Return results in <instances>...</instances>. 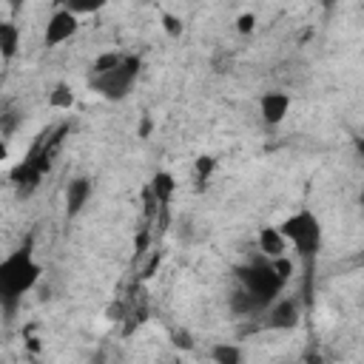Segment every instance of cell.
I'll return each instance as SVG.
<instances>
[{
  "label": "cell",
  "mask_w": 364,
  "mask_h": 364,
  "mask_svg": "<svg viewBox=\"0 0 364 364\" xmlns=\"http://www.w3.org/2000/svg\"><path fill=\"white\" fill-rule=\"evenodd\" d=\"M122 60V54L119 51H105V54H100L94 63H91V74L88 77H94V74H105V71H111L117 63Z\"/></svg>",
  "instance_id": "cell-16"
},
{
  "label": "cell",
  "mask_w": 364,
  "mask_h": 364,
  "mask_svg": "<svg viewBox=\"0 0 364 364\" xmlns=\"http://www.w3.org/2000/svg\"><path fill=\"white\" fill-rule=\"evenodd\" d=\"M230 310L236 313V316H253V313H262L264 307L250 296V293H245V290H236L233 296H230Z\"/></svg>",
  "instance_id": "cell-13"
},
{
  "label": "cell",
  "mask_w": 364,
  "mask_h": 364,
  "mask_svg": "<svg viewBox=\"0 0 364 364\" xmlns=\"http://www.w3.org/2000/svg\"><path fill=\"white\" fill-rule=\"evenodd\" d=\"M148 134H151V119L145 117V119H142V125H139V136H148Z\"/></svg>",
  "instance_id": "cell-24"
},
{
  "label": "cell",
  "mask_w": 364,
  "mask_h": 364,
  "mask_svg": "<svg viewBox=\"0 0 364 364\" xmlns=\"http://www.w3.org/2000/svg\"><path fill=\"white\" fill-rule=\"evenodd\" d=\"M0 159H6V145H0Z\"/></svg>",
  "instance_id": "cell-25"
},
{
  "label": "cell",
  "mask_w": 364,
  "mask_h": 364,
  "mask_svg": "<svg viewBox=\"0 0 364 364\" xmlns=\"http://www.w3.org/2000/svg\"><path fill=\"white\" fill-rule=\"evenodd\" d=\"M253 28H256V14H250V11L239 14V20H236V31H239V34H250Z\"/></svg>",
  "instance_id": "cell-22"
},
{
  "label": "cell",
  "mask_w": 364,
  "mask_h": 364,
  "mask_svg": "<svg viewBox=\"0 0 364 364\" xmlns=\"http://www.w3.org/2000/svg\"><path fill=\"white\" fill-rule=\"evenodd\" d=\"M77 28H80L77 14H71L65 6L54 9L51 17H48V23H46V37H43V40H46V48H54V46L71 40V37L77 34Z\"/></svg>",
  "instance_id": "cell-6"
},
{
  "label": "cell",
  "mask_w": 364,
  "mask_h": 364,
  "mask_svg": "<svg viewBox=\"0 0 364 364\" xmlns=\"http://www.w3.org/2000/svg\"><path fill=\"white\" fill-rule=\"evenodd\" d=\"M236 279L242 282V290L250 293L262 307H267L270 301H276L279 293L284 290V282L276 276L270 259H264V256H256L247 264L236 267Z\"/></svg>",
  "instance_id": "cell-3"
},
{
  "label": "cell",
  "mask_w": 364,
  "mask_h": 364,
  "mask_svg": "<svg viewBox=\"0 0 364 364\" xmlns=\"http://www.w3.org/2000/svg\"><path fill=\"white\" fill-rule=\"evenodd\" d=\"M284 242H290L299 253V259L310 267L318 256V247H321V225L318 219L304 208V210H296L293 216H287L282 225H279Z\"/></svg>",
  "instance_id": "cell-2"
},
{
  "label": "cell",
  "mask_w": 364,
  "mask_h": 364,
  "mask_svg": "<svg viewBox=\"0 0 364 364\" xmlns=\"http://www.w3.org/2000/svg\"><path fill=\"white\" fill-rule=\"evenodd\" d=\"M65 9H68L71 14H88V11L102 9V0H94V3H65Z\"/></svg>",
  "instance_id": "cell-21"
},
{
  "label": "cell",
  "mask_w": 364,
  "mask_h": 364,
  "mask_svg": "<svg viewBox=\"0 0 364 364\" xmlns=\"http://www.w3.org/2000/svg\"><path fill=\"white\" fill-rule=\"evenodd\" d=\"M193 171H196V182H199V188H202V185H208V179L213 176V171H216V159H213V156H199L196 165H193Z\"/></svg>",
  "instance_id": "cell-17"
},
{
  "label": "cell",
  "mask_w": 364,
  "mask_h": 364,
  "mask_svg": "<svg viewBox=\"0 0 364 364\" xmlns=\"http://www.w3.org/2000/svg\"><path fill=\"white\" fill-rule=\"evenodd\" d=\"M9 176H11V182H14V188H17V196H20V199H28V196L40 188V182H43V176H46V173H43V171H40V168L26 156L23 162H17V165L11 168V173H9Z\"/></svg>",
  "instance_id": "cell-7"
},
{
  "label": "cell",
  "mask_w": 364,
  "mask_h": 364,
  "mask_svg": "<svg viewBox=\"0 0 364 364\" xmlns=\"http://www.w3.org/2000/svg\"><path fill=\"white\" fill-rule=\"evenodd\" d=\"M262 313H264V327H270V330H293L299 324V318H301V304H299V299L279 296Z\"/></svg>",
  "instance_id": "cell-5"
},
{
  "label": "cell",
  "mask_w": 364,
  "mask_h": 364,
  "mask_svg": "<svg viewBox=\"0 0 364 364\" xmlns=\"http://www.w3.org/2000/svg\"><path fill=\"white\" fill-rule=\"evenodd\" d=\"M17 125H20V114H17L14 108L0 114V134H3V136H6V134H11Z\"/></svg>",
  "instance_id": "cell-19"
},
{
  "label": "cell",
  "mask_w": 364,
  "mask_h": 364,
  "mask_svg": "<svg viewBox=\"0 0 364 364\" xmlns=\"http://www.w3.org/2000/svg\"><path fill=\"white\" fill-rule=\"evenodd\" d=\"M259 250H262V256L264 259H276V256H284V250H287V242H284V236H282V230L279 228H262L259 230Z\"/></svg>",
  "instance_id": "cell-10"
},
{
  "label": "cell",
  "mask_w": 364,
  "mask_h": 364,
  "mask_svg": "<svg viewBox=\"0 0 364 364\" xmlns=\"http://www.w3.org/2000/svg\"><path fill=\"white\" fill-rule=\"evenodd\" d=\"M259 114H262V119H264L267 125L284 122V117L290 114V97H287L284 91H267V94H262V100H259Z\"/></svg>",
  "instance_id": "cell-8"
},
{
  "label": "cell",
  "mask_w": 364,
  "mask_h": 364,
  "mask_svg": "<svg viewBox=\"0 0 364 364\" xmlns=\"http://www.w3.org/2000/svg\"><path fill=\"white\" fill-rule=\"evenodd\" d=\"M40 273H43V267L34 259L31 245L11 250L0 262V310L6 313V318H11L17 313L23 296L40 282Z\"/></svg>",
  "instance_id": "cell-1"
},
{
  "label": "cell",
  "mask_w": 364,
  "mask_h": 364,
  "mask_svg": "<svg viewBox=\"0 0 364 364\" xmlns=\"http://www.w3.org/2000/svg\"><path fill=\"white\" fill-rule=\"evenodd\" d=\"M173 344L182 347V350H191V347H193V338H191L188 330H176V333H173Z\"/></svg>",
  "instance_id": "cell-23"
},
{
  "label": "cell",
  "mask_w": 364,
  "mask_h": 364,
  "mask_svg": "<svg viewBox=\"0 0 364 364\" xmlns=\"http://www.w3.org/2000/svg\"><path fill=\"white\" fill-rule=\"evenodd\" d=\"M162 28H165L171 37H182V23H179V17H173V14H168V11H162Z\"/></svg>",
  "instance_id": "cell-20"
},
{
  "label": "cell",
  "mask_w": 364,
  "mask_h": 364,
  "mask_svg": "<svg viewBox=\"0 0 364 364\" xmlns=\"http://www.w3.org/2000/svg\"><path fill=\"white\" fill-rule=\"evenodd\" d=\"M48 105H51V108H63V111H68V108L74 105V91H71V85H68V82H57L54 91L48 94Z\"/></svg>",
  "instance_id": "cell-15"
},
{
  "label": "cell",
  "mask_w": 364,
  "mask_h": 364,
  "mask_svg": "<svg viewBox=\"0 0 364 364\" xmlns=\"http://www.w3.org/2000/svg\"><path fill=\"white\" fill-rule=\"evenodd\" d=\"M139 68H142V60H139L136 54H122V60H119L111 71L88 77V85H91V91H97L102 100L117 102V100H125V97H128L134 80L139 77Z\"/></svg>",
  "instance_id": "cell-4"
},
{
  "label": "cell",
  "mask_w": 364,
  "mask_h": 364,
  "mask_svg": "<svg viewBox=\"0 0 364 364\" xmlns=\"http://www.w3.org/2000/svg\"><path fill=\"white\" fill-rule=\"evenodd\" d=\"M270 264H273V270H276V276L287 284V279L293 276V259H287V256H276V259H270Z\"/></svg>",
  "instance_id": "cell-18"
},
{
  "label": "cell",
  "mask_w": 364,
  "mask_h": 364,
  "mask_svg": "<svg viewBox=\"0 0 364 364\" xmlns=\"http://www.w3.org/2000/svg\"><path fill=\"white\" fill-rule=\"evenodd\" d=\"M173 191H176L173 176H171L168 171H156L154 179H151V193H154V199H156L159 205H168L171 196H173Z\"/></svg>",
  "instance_id": "cell-12"
},
{
  "label": "cell",
  "mask_w": 364,
  "mask_h": 364,
  "mask_svg": "<svg viewBox=\"0 0 364 364\" xmlns=\"http://www.w3.org/2000/svg\"><path fill=\"white\" fill-rule=\"evenodd\" d=\"M210 358H213V364H242V350L230 341H219V344H213Z\"/></svg>",
  "instance_id": "cell-14"
},
{
  "label": "cell",
  "mask_w": 364,
  "mask_h": 364,
  "mask_svg": "<svg viewBox=\"0 0 364 364\" xmlns=\"http://www.w3.org/2000/svg\"><path fill=\"white\" fill-rule=\"evenodd\" d=\"M20 51V26L11 20H0V57L14 60Z\"/></svg>",
  "instance_id": "cell-11"
},
{
  "label": "cell",
  "mask_w": 364,
  "mask_h": 364,
  "mask_svg": "<svg viewBox=\"0 0 364 364\" xmlns=\"http://www.w3.org/2000/svg\"><path fill=\"white\" fill-rule=\"evenodd\" d=\"M88 199H91V179L88 176H74L65 185V216L68 219L80 216V210L88 205Z\"/></svg>",
  "instance_id": "cell-9"
}]
</instances>
